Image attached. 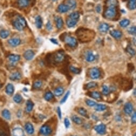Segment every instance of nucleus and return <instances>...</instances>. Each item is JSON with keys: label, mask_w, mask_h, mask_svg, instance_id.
<instances>
[{"label": "nucleus", "mask_w": 136, "mask_h": 136, "mask_svg": "<svg viewBox=\"0 0 136 136\" xmlns=\"http://www.w3.org/2000/svg\"><path fill=\"white\" fill-rule=\"evenodd\" d=\"M77 35L80 41L87 42L91 41L94 37V32L90 30L81 29L76 31Z\"/></svg>", "instance_id": "1"}, {"label": "nucleus", "mask_w": 136, "mask_h": 136, "mask_svg": "<svg viewBox=\"0 0 136 136\" xmlns=\"http://www.w3.org/2000/svg\"><path fill=\"white\" fill-rule=\"evenodd\" d=\"M12 25L17 30L22 31L26 26V21L24 17L21 16H18L16 19L13 20Z\"/></svg>", "instance_id": "2"}, {"label": "nucleus", "mask_w": 136, "mask_h": 136, "mask_svg": "<svg viewBox=\"0 0 136 136\" xmlns=\"http://www.w3.org/2000/svg\"><path fill=\"white\" fill-rule=\"evenodd\" d=\"M116 9L115 6L109 5L105 13V17L107 18H113L116 16Z\"/></svg>", "instance_id": "3"}, {"label": "nucleus", "mask_w": 136, "mask_h": 136, "mask_svg": "<svg viewBox=\"0 0 136 136\" xmlns=\"http://www.w3.org/2000/svg\"><path fill=\"white\" fill-rule=\"evenodd\" d=\"M64 41L71 47H75L77 45V41L76 38L69 35L64 38Z\"/></svg>", "instance_id": "4"}, {"label": "nucleus", "mask_w": 136, "mask_h": 136, "mask_svg": "<svg viewBox=\"0 0 136 136\" xmlns=\"http://www.w3.org/2000/svg\"><path fill=\"white\" fill-rule=\"evenodd\" d=\"M90 76L93 79H98L100 76V72L98 68H92L90 70Z\"/></svg>", "instance_id": "5"}, {"label": "nucleus", "mask_w": 136, "mask_h": 136, "mask_svg": "<svg viewBox=\"0 0 136 136\" xmlns=\"http://www.w3.org/2000/svg\"><path fill=\"white\" fill-rule=\"evenodd\" d=\"M40 132L41 134L44 136H48L52 132V130L49 126H44L40 128Z\"/></svg>", "instance_id": "6"}, {"label": "nucleus", "mask_w": 136, "mask_h": 136, "mask_svg": "<svg viewBox=\"0 0 136 136\" xmlns=\"http://www.w3.org/2000/svg\"><path fill=\"white\" fill-rule=\"evenodd\" d=\"M95 130L100 135H104L106 131V126L105 124H101L94 127Z\"/></svg>", "instance_id": "7"}, {"label": "nucleus", "mask_w": 136, "mask_h": 136, "mask_svg": "<svg viewBox=\"0 0 136 136\" xmlns=\"http://www.w3.org/2000/svg\"><path fill=\"white\" fill-rule=\"evenodd\" d=\"M8 44L12 47H17L19 46L21 43V40L19 38H13L10 39L8 40Z\"/></svg>", "instance_id": "8"}, {"label": "nucleus", "mask_w": 136, "mask_h": 136, "mask_svg": "<svg viewBox=\"0 0 136 136\" xmlns=\"http://www.w3.org/2000/svg\"><path fill=\"white\" fill-rule=\"evenodd\" d=\"M12 135V136H25V133L23 130L20 128H16L13 129Z\"/></svg>", "instance_id": "9"}, {"label": "nucleus", "mask_w": 136, "mask_h": 136, "mask_svg": "<svg viewBox=\"0 0 136 136\" xmlns=\"http://www.w3.org/2000/svg\"><path fill=\"white\" fill-rule=\"evenodd\" d=\"M64 59V54L63 52L61 51H59L56 53L54 57V60L57 63H60L62 62Z\"/></svg>", "instance_id": "10"}, {"label": "nucleus", "mask_w": 136, "mask_h": 136, "mask_svg": "<svg viewBox=\"0 0 136 136\" xmlns=\"http://www.w3.org/2000/svg\"><path fill=\"white\" fill-rule=\"evenodd\" d=\"M133 105L130 102L126 103L124 106V113L127 115H130L133 111Z\"/></svg>", "instance_id": "11"}, {"label": "nucleus", "mask_w": 136, "mask_h": 136, "mask_svg": "<svg viewBox=\"0 0 136 136\" xmlns=\"http://www.w3.org/2000/svg\"><path fill=\"white\" fill-rule=\"evenodd\" d=\"M34 56V53L32 50H27L24 53V57L25 59L30 61L31 60Z\"/></svg>", "instance_id": "12"}, {"label": "nucleus", "mask_w": 136, "mask_h": 136, "mask_svg": "<svg viewBox=\"0 0 136 136\" xmlns=\"http://www.w3.org/2000/svg\"><path fill=\"white\" fill-rule=\"evenodd\" d=\"M65 4L68 6L70 10L75 9L77 5L76 2L75 0H66Z\"/></svg>", "instance_id": "13"}, {"label": "nucleus", "mask_w": 136, "mask_h": 136, "mask_svg": "<svg viewBox=\"0 0 136 136\" xmlns=\"http://www.w3.org/2000/svg\"><path fill=\"white\" fill-rule=\"evenodd\" d=\"M25 128L26 132L30 135H32L34 132L33 126H32V124L30 123H27L25 124Z\"/></svg>", "instance_id": "14"}, {"label": "nucleus", "mask_w": 136, "mask_h": 136, "mask_svg": "<svg viewBox=\"0 0 136 136\" xmlns=\"http://www.w3.org/2000/svg\"><path fill=\"white\" fill-rule=\"evenodd\" d=\"M70 10L68 6L65 4H61L57 8L58 11L61 13H65Z\"/></svg>", "instance_id": "15"}, {"label": "nucleus", "mask_w": 136, "mask_h": 136, "mask_svg": "<svg viewBox=\"0 0 136 136\" xmlns=\"http://www.w3.org/2000/svg\"><path fill=\"white\" fill-rule=\"evenodd\" d=\"M111 35L115 39H120L122 35V32L118 30H112L110 32Z\"/></svg>", "instance_id": "16"}, {"label": "nucleus", "mask_w": 136, "mask_h": 136, "mask_svg": "<svg viewBox=\"0 0 136 136\" xmlns=\"http://www.w3.org/2000/svg\"><path fill=\"white\" fill-rule=\"evenodd\" d=\"M17 3L19 7L25 8L29 5L30 0H17Z\"/></svg>", "instance_id": "17"}, {"label": "nucleus", "mask_w": 136, "mask_h": 136, "mask_svg": "<svg viewBox=\"0 0 136 136\" xmlns=\"http://www.w3.org/2000/svg\"><path fill=\"white\" fill-rule=\"evenodd\" d=\"M96 57L95 55L93 54L91 51H88V52L86 54V60L88 62H92L94 61Z\"/></svg>", "instance_id": "18"}, {"label": "nucleus", "mask_w": 136, "mask_h": 136, "mask_svg": "<svg viewBox=\"0 0 136 136\" xmlns=\"http://www.w3.org/2000/svg\"><path fill=\"white\" fill-rule=\"evenodd\" d=\"M9 61L12 62V63H15V62H18L19 61L20 59V56L18 55H15V54H12L9 56Z\"/></svg>", "instance_id": "19"}, {"label": "nucleus", "mask_w": 136, "mask_h": 136, "mask_svg": "<svg viewBox=\"0 0 136 136\" xmlns=\"http://www.w3.org/2000/svg\"><path fill=\"white\" fill-rule=\"evenodd\" d=\"M21 78V76L20 73L18 72H16L12 73L10 76V79L12 81H18Z\"/></svg>", "instance_id": "20"}, {"label": "nucleus", "mask_w": 136, "mask_h": 136, "mask_svg": "<svg viewBox=\"0 0 136 136\" xmlns=\"http://www.w3.org/2000/svg\"><path fill=\"white\" fill-rule=\"evenodd\" d=\"M109 29V26L106 23L101 24L99 27V31L101 32H106Z\"/></svg>", "instance_id": "21"}, {"label": "nucleus", "mask_w": 136, "mask_h": 136, "mask_svg": "<svg viewBox=\"0 0 136 136\" xmlns=\"http://www.w3.org/2000/svg\"><path fill=\"white\" fill-rule=\"evenodd\" d=\"M77 20H74L70 18H69L66 19V25L69 27H72L76 25Z\"/></svg>", "instance_id": "22"}, {"label": "nucleus", "mask_w": 136, "mask_h": 136, "mask_svg": "<svg viewBox=\"0 0 136 136\" xmlns=\"http://www.w3.org/2000/svg\"><path fill=\"white\" fill-rule=\"evenodd\" d=\"M56 24L58 29H61L63 26V20L61 17H57L56 19Z\"/></svg>", "instance_id": "23"}, {"label": "nucleus", "mask_w": 136, "mask_h": 136, "mask_svg": "<svg viewBox=\"0 0 136 136\" xmlns=\"http://www.w3.org/2000/svg\"><path fill=\"white\" fill-rule=\"evenodd\" d=\"M6 93L9 95L12 94L14 92V87L11 84H8L6 87Z\"/></svg>", "instance_id": "24"}, {"label": "nucleus", "mask_w": 136, "mask_h": 136, "mask_svg": "<svg viewBox=\"0 0 136 136\" xmlns=\"http://www.w3.org/2000/svg\"><path fill=\"white\" fill-rule=\"evenodd\" d=\"M42 24H43V22L41 17L40 16L36 17L35 18V25L37 28H38V29L41 28Z\"/></svg>", "instance_id": "25"}, {"label": "nucleus", "mask_w": 136, "mask_h": 136, "mask_svg": "<svg viewBox=\"0 0 136 136\" xmlns=\"http://www.w3.org/2000/svg\"><path fill=\"white\" fill-rule=\"evenodd\" d=\"M64 93V88L60 86V87H58L55 89L54 91V94L56 96H61L62 94H63Z\"/></svg>", "instance_id": "26"}, {"label": "nucleus", "mask_w": 136, "mask_h": 136, "mask_svg": "<svg viewBox=\"0 0 136 136\" xmlns=\"http://www.w3.org/2000/svg\"><path fill=\"white\" fill-rule=\"evenodd\" d=\"M71 120H72V121L74 123H75L76 124H78V125L81 124L82 123V122H83V121H82V120L81 118L78 117V116H76V115L72 116V117H71Z\"/></svg>", "instance_id": "27"}, {"label": "nucleus", "mask_w": 136, "mask_h": 136, "mask_svg": "<svg viewBox=\"0 0 136 136\" xmlns=\"http://www.w3.org/2000/svg\"><path fill=\"white\" fill-rule=\"evenodd\" d=\"M2 116H3V117L5 118L6 120H10V118H11V114L10 113V111H8L7 109H4L2 113Z\"/></svg>", "instance_id": "28"}, {"label": "nucleus", "mask_w": 136, "mask_h": 136, "mask_svg": "<svg viewBox=\"0 0 136 136\" xmlns=\"http://www.w3.org/2000/svg\"><path fill=\"white\" fill-rule=\"evenodd\" d=\"M106 108H107V106L105 105L98 104V105H96L95 109H96V111H105V109H106Z\"/></svg>", "instance_id": "29"}, {"label": "nucleus", "mask_w": 136, "mask_h": 136, "mask_svg": "<svg viewBox=\"0 0 136 136\" xmlns=\"http://www.w3.org/2000/svg\"><path fill=\"white\" fill-rule=\"evenodd\" d=\"M33 106H34V104L32 101H30V100L27 101V103H26V111L28 112V113L31 111L33 109Z\"/></svg>", "instance_id": "30"}, {"label": "nucleus", "mask_w": 136, "mask_h": 136, "mask_svg": "<svg viewBox=\"0 0 136 136\" xmlns=\"http://www.w3.org/2000/svg\"><path fill=\"white\" fill-rule=\"evenodd\" d=\"M10 35L9 31L7 30H2L0 31V36L3 39L7 38Z\"/></svg>", "instance_id": "31"}, {"label": "nucleus", "mask_w": 136, "mask_h": 136, "mask_svg": "<svg viewBox=\"0 0 136 136\" xmlns=\"http://www.w3.org/2000/svg\"><path fill=\"white\" fill-rule=\"evenodd\" d=\"M128 7L130 10L135 9L136 8V0H129Z\"/></svg>", "instance_id": "32"}, {"label": "nucleus", "mask_w": 136, "mask_h": 136, "mask_svg": "<svg viewBox=\"0 0 136 136\" xmlns=\"http://www.w3.org/2000/svg\"><path fill=\"white\" fill-rule=\"evenodd\" d=\"M69 17L72 19H74V20H78V19L79 18V13L77 12H72V13H71L70 15H69Z\"/></svg>", "instance_id": "33"}, {"label": "nucleus", "mask_w": 136, "mask_h": 136, "mask_svg": "<svg viewBox=\"0 0 136 136\" xmlns=\"http://www.w3.org/2000/svg\"><path fill=\"white\" fill-rule=\"evenodd\" d=\"M90 96H91L93 98H94L95 99H98L101 98V94L99 92L96 91L91 92Z\"/></svg>", "instance_id": "34"}, {"label": "nucleus", "mask_w": 136, "mask_h": 136, "mask_svg": "<svg viewBox=\"0 0 136 136\" xmlns=\"http://www.w3.org/2000/svg\"><path fill=\"white\" fill-rule=\"evenodd\" d=\"M54 95L51 92H47L45 95V99L47 101H49L53 98Z\"/></svg>", "instance_id": "35"}, {"label": "nucleus", "mask_w": 136, "mask_h": 136, "mask_svg": "<svg viewBox=\"0 0 136 136\" xmlns=\"http://www.w3.org/2000/svg\"><path fill=\"white\" fill-rule=\"evenodd\" d=\"M78 112L79 114H81V115L83 116L86 117L87 115V111H86V110L85 108H79L78 109Z\"/></svg>", "instance_id": "36"}, {"label": "nucleus", "mask_w": 136, "mask_h": 136, "mask_svg": "<svg viewBox=\"0 0 136 136\" xmlns=\"http://www.w3.org/2000/svg\"><path fill=\"white\" fill-rule=\"evenodd\" d=\"M69 69H70V70L71 71V72L75 73V74H79L81 71V69L76 68L73 66H70V67H69Z\"/></svg>", "instance_id": "37"}, {"label": "nucleus", "mask_w": 136, "mask_h": 136, "mask_svg": "<svg viewBox=\"0 0 136 136\" xmlns=\"http://www.w3.org/2000/svg\"><path fill=\"white\" fill-rule=\"evenodd\" d=\"M130 24V21L128 19H124V20H122V21H120V24L121 25V26H122L123 27H126L129 25Z\"/></svg>", "instance_id": "38"}, {"label": "nucleus", "mask_w": 136, "mask_h": 136, "mask_svg": "<svg viewBox=\"0 0 136 136\" xmlns=\"http://www.w3.org/2000/svg\"><path fill=\"white\" fill-rule=\"evenodd\" d=\"M14 100L15 102L17 103H20L22 100V96L20 94H16L14 97Z\"/></svg>", "instance_id": "39"}, {"label": "nucleus", "mask_w": 136, "mask_h": 136, "mask_svg": "<svg viewBox=\"0 0 136 136\" xmlns=\"http://www.w3.org/2000/svg\"><path fill=\"white\" fill-rule=\"evenodd\" d=\"M97 86V84L95 82H90V83L87 84L86 85V89H90V88L96 87Z\"/></svg>", "instance_id": "40"}, {"label": "nucleus", "mask_w": 136, "mask_h": 136, "mask_svg": "<svg viewBox=\"0 0 136 136\" xmlns=\"http://www.w3.org/2000/svg\"><path fill=\"white\" fill-rule=\"evenodd\" d=\"M110 92V90L109 87L106 85H103L102 86V93L104 95H108Z\"/></svg>", "instance_id": "41"}, {"label": "nucleus", "mask_w": 136, "mask_h": 136, "mask_svg": "<svg viewBox=\"0 0 136 136\" xmlns=\"http://www.w3.org/2000/svg\"><path fill=\"white\" fill-rule=\"evenodd\" d=\"M42 85V83L41 81H35V83L33 84V87L35 89H38V88H40L41 87Z\"/></svg>", "instance_id": "42"}, {"label": "nucleus", "mask_w": 136, "mask_h": 136, "mask_svg": "<svg viewBox=\"0 0 136 136\" xmlns=\"http://www.w3.org/2000/svg\"><path fill=\"white\" fill-rule=\"evenodd\" d=\"M86 103L88 106L90 107H95L96 105V102L95 101L90 100V99H87V100H86Z\"/></svg>", "instance_id": "43"}, {"label": "nucleus", "mask_w": 136, "mask_h": 136, "mask_svg": "<svg viewBox=\"0 0 136 136\" xmlns=\"http://www.w3.org/2000/svg\"><path fill=\"white\" fill-rule=\"evenodd\" d=\"M128 32L132 35H136V27L131 26L128 30Z\"/></svg>", "instance_id": "44"}, {"label": "nucleus", "mask_w": 136, "mask_h": 136, "mask_svg": "<svg viewBox=\"0 0 136 136\" xmlns=\"http://www.w3.org/2000/svg\"><path fill=\"white\" fill-rule=\"evenodd\" d=\"M127 51L132 56H134L136 54V51L132 48H131L130 46H128L127 47Z\"/></svg>", "instance_id": "45"}, {"label": "nucleus", "mask_w": 136, "mask_h": 136, "mask_svg": "<svg viewBox=\"0 0 136 136\" xmlns=\"http://www.w3.org/2000/svg\"><path fill=\"white\" fill-rule=\"evenodd\" d=\"M107 3L109 5H114L116 6L117 4V0H108Z\"/></svg>", "instance_id": "46"}, {"label": "nucleus", "mask_w": 136, "mask_h": 136, "mask_svg": "<svg viewBox=\"0 0 136 136\" xmlns=\"http://www.w3.org/2000/svg\"><path fill=\"white\" fill-rule=\"evenodd\" d=\"M69 94H70V92H69V91L67 92V93H66L65 96H64L63 97V98L62 99V100L61 101V103H63L65 102V101H66V100H67L68 98Z\"/></svg>", "instance_id": "47"}, {"label": "nucleus", "mask_w": 136, "mask_h": 136, "mask_svg": "<svg viewBox=\"0 0 136 136\" xmlns=\"http://www.w3.org/2000/svg\"><path fill=\"white\" fill-rule=\"evenodd\" d=\"M64 124H65L66 128H68L69 126H70V122H69V120L68 118H65L64 119Z\"/></svg>", "instance_id": "48"}, {"label": "nucleus", "mask_w": 136, "mask_h": 136, "mask_svg": "<svg viewBox=\"0 0 136 136\" xmlns=\"http://www.w3.org/2000/svg\"><path fill=\"white\" fill-rule=\"evenodd\" d=\"M131 122L132 123H136V111L133 114L132 118H131Z\"/></svg>", "instance_id": "49"}, {"label": "nucleus", "mask_w": 136, "mask_h": 136, "mask_svg": "<svg viewBox=\"0 0 136 136\" xmlns=\"http://www.w3.org/2000/svg\"><path fill=\"white\" fill-rule=\"evenodd\" d=\"M46 27H47V29L49 30V31H50V30H52V26H51V24L50 23V21H48V23H47Z\"/></svg>", "instance_id": "50"}, {"label": "nucleus", "mask_w": 136, "mask_h": 136, "mask_svg": "<svg viewBox=\"0 0 136 136\" xmlns=\"http://www.w3.org/2000/svg\"><path fill=\"white\" fill-rule=\"evenodd\" d=\"M57 113H58V115H59V118L61 119L62 118V113H61V108L59 107H57Z\"/></svg>", "instance_id": "51"}, {"label": "nucleus", "mask_w": 136, "mask_h": 136, "mask_svg": "<svg viewBox=\"0 0 136 136\" xmlns=\"http://www.w3.org/2000/svg\"><path fill=\"white\" fill-rule=\"evenodd\" d=\"M101 6L100 5H98L97 6V7H96V11L98 12H100V11H101Z\"/></svg>", "instance_id": "52"}, {"label": "nucleus", "mask_w": 136, "mask_h": 136, "mask_svg": "<svg viewBox=\"0 0 136 136\" xmlns=\"http://www.w3.org/2000/svg\"><path fill=\"white\" fill-rule=\"evenodd\" d=\"M50 41L51 42H52L53 44H58V43H57V40L55 39H50Z\"/></svg>", "instance_id": "53"}, {"label": "nucleus", "mask_w": 136, "mask_h": 136, "mask_svg": "<svg viewBox=\"0 0 136 136\" xmlns=\"http://www.w3.org/2000/svg\"><path fill=\"white\" fill-rule=\"evenodd\" d=\"M0 136H6V135L3 132H1V133H0Z\"/></svg>", "instance_id": "54"}, {"label": "nucleus", "mask_w": 136, "mask_h": 136, "mask_svg": "<svg viewBox=\"0 0 136 136\" xmlns=\"http://www.w3.org/2000/svg\"><path fill=\"white\" fill-rule=\"evenodd\" d=\"M134 94L136 96V90H135V91L134 92Z\"/></svg>", "instance_id": "55"}, {"label": "nucleus", "mask_w": 136, "mask_h": 136, "mask_svg": "<svg viewBox=\"0 0 136 136\" xmlns=\"http://www.w3.org/2000/svg\"><path fill=\"white\" fill-rule=\"evenodd\" d=\"M1 87H2V85L1 84V83H0V88H1Z\"/></svg>", "instance_id": "56"}, {"label": "nucleus", "mask_w": 136, "mask_h": 136, "mask_svg": "<svg viewBox=\"0 0 136 136\" xmlns=\"http://www.w3.org/2000/svg\"><path fill=\"white\" fill-rule=\"evenodd\" d=\"M134 136H136V133H135V135H134Z\"/></svg>", "instance_id": "57"}, {"label": "nucleus", "mask_w": 136, "mask_h": 136, "mask_svg": "<svg viewBox=\"0 0 136 136\" xmlns=\"http://www.w3.org/2000/svg\"><path fill=\"white\" fill-rule=\"evenodd\" d=\"M54 1H57V0H53Z\"/></svg>", "instance_id": "58"}, {"label": "nucleus", "mask_w": 136, "mask_h": 136, "mask_svg": "<svg viewBox=\"0 0 136 136\" xmlns=\"http://www.w3.org/2000/svg\"></svg>", "instance_id": "59"}]
</instances>
